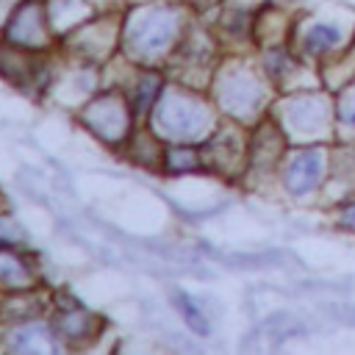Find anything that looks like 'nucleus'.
I'll list each match as a JSON object with an SVG mask.
<instances>
[{
  "mask_svg": "<svg viewBox=\"0 0 355 355\" xmlns=\"http://www.w3.org/2000/svg\"><path fill=\"white\" fill-rule=\"evenodd\" d=\"M180 31V14L172 6H139L125 22V50L136 61H155L164 55Z\"/></svg>",
  "mask_w": 355,
  "mask_h": 355,
  "instance_id": "nucleus-1",
  "label": "nucleus"
},
{
  "mask_svg": "<svg viewBox=\"0 0 355 355\" xmlns=\"http://www.w3.org/2000/svg\"><path fill=\"white\" fill-rule=\"evenodd\" d=\"M153 128L161 136L191 141L205 136L211 128V114L197 94L186 89H166L153 105Z\"/></svg>",
  "mask_w": 355,
  "mask_h": 355,
  "instance_id": "nucleus-2",
  "label": "nucleus"
},
{
  "mask_svg": "<svg viewBox=\"0 0 355 355\" xmlns=\"http://www.w3.org/2000/svg\"><path fill=\"white\" fill-rule=\"evenodd\" d=\"M133 105H128V100L119 92H105L83 108V125L97 139L108 144H122L133 133Z\"/></svg>",
  "mask_w": 355,
  "mask_h": 355,
  "instance_id": "nucleus-3",
  "label": "nucleus"
},
{
  "mask_svg": "<svg viewBox=\"0 0 355 355\" xmlns=\"http://www.w3.org/2000/svg\"><path fill=\"white\" fill-rule=\"evenodd\" d=\"M6 44L19 47V50H44L50 42V17L44 3L39 0H25L22 6H17V11L11 14L6 31H3Z\"/></svg>",
  "mask_w": 355,
  "mask_h": 355,
  "instance_id": "nucleus-4",
  "label": "nucleus"
},
{
  "mask_svg": "<svg viewBox=\"0 0 355 355\" xmlns=\"http://www.w3.org/2000/svg\"><path fill=\"white\" fill-rule=\"evenodd\" d=\"M216 100L227 114L247 116L261 100V89L247 69H225L216 83Z\"/></svg>",
  "mask_w": 355,
  "mask_h": 355,
  "instance_id": "nucleus-5",
  "label": "nucleus"
},
{
  "mask_svg": "<svg viewBox=\"0 0 355 355\" xmlns=\"http://www.w3.org/2000/svg\"><path fill=\"white\" fill-rule=\"evenodd\" d=\"M319 180H322V153L316 150L297 153L283 172V183L291 194H308L311 189L319 186Z\"/></svg>",
  "mask_w": 355,
  "mask_h": 355,
  "instance_id": "nucleus-6",
  "label": "nucleus"
},
{
  "mask_svg": "<svg viewBox=\"0 0 355 355\" xmlns=\"http://www.w3.org/2000/svg\"><path fill=\"white\" fill-rule=\"evenodd\" d=\"M286 125L294 133L302 136H313L319 128H324V103L316 94H302L294 97L286 105Z\"/></svg>",
  "mask_w": 355,
  "mask_h": 355,
  "instance_id": "nucleus-7",
  "label": "nucleus"
},
{
  "mask_svg": "<svg viewBox=\"0 0 355 355\" xmlns=\"http://www.w3.org/2000/svg\"><path fill=\"white\" fill-rule=\"evenodd\" d=\"M72 42L83 58L100 61L114 50V28L108 22H83L72 33Z\"/></svg>",
  "mask_w": 355,
  "mask_h": 355,
  "instance_id": "nucleus-8",
  "label": "nucleus"
},
{
  "mask_svg": "<svg viewBox=\"0 0 355 355\" xmlns=\"http://www.w3.org/2000/svg\"><path fill=\"white\" fill-rule=\"evenodd\" d=\"M36 275L31 269V263L11 250V244H0V286L8 291H19V288H33Z\"/></svg>",
  "mask_w": 355,
  "mask_h": 355,
  "instance_id": "nucleus-9",
  "label": "nucleus"
},
{
  "mask_svg": "<svg viewBox=\"0 0 355 355\" xmlns=\"http://www.w3.org/2000/svg\"><path fill=\"white\" fill-rule=\"evenodd\" d=\"M94 324H97V319L89 311H83V308H69V311L64 308V311H58V316L53 322L55 333L64 341H83V338H89L94 333Z\"/></svg>",
  "mask_w": 355,
  "mask_h": 355,
  "instance_id": "nucleus-10",
  "label": "nucleus"
},
{
  "mask_svg": "<svg viewBox=\"0 0 355 355\" xmlns=\"http://www.w3.org/2000/svg\"><path fill=\"white\" fill-rule=\"evenodd\" d=\"M3 319L6 322H19V319H31L42 311V297L33 291V288H19V291H11L0 308Z\"/></svg>",
  "mask_w": 355,
  "mask_h": 355,
  "instance_id": "nucleus-11",
  "label": "nucleus"
},
{
  "mask_svg": "<svg viewBox=\"0 0 355 355\" xmlns=\"http://www.w3.org/2000/svg\"><path fill=\"white\" fill-rule=\"evenodd\" d=\"M205 155L208 161L216 166V169H230L236 164V158L241 155V144L236 141V136L230 130H219L216 136L208 139V147H205Z\"/></svg>",
  "mask_w": 355,
  "mask_h": 355,
  "instance_id": "nucleus-12",
  "label": "nucleus"
},
{
  "mask_svg": "<svg viewBox=\"0 0 355 355\" xmlns=\"http://www.w3.org/2000/svg\"><path fill=\"white\" fill-rule=\"evenodd\" d=\"M158 92H161V78H158L155 72H144V75L136 80V89H133V94H130L133 111L141 114V111H147L150 105H155Z\"/></svg>",
  "mask_w": 355,
  "mask_h": 355,
  "instance_id": "nucleus-13",
  "label": "nucleus"
},
{
  "mask_svg": "<svg viewBox=\"0 0 355 355\" xmlns=\"http://www.w3.org/2000/svg\"><path fill=\"white\" fill-rule=\"evenodd\" d=\"M11 349H19V352H44V349H53V344H50L47 330H42V327H19L11 336Z\"/></svg>",
  "mask_w": 355,
  "mask_h": 355,
  "instance_id": "nucleus-14",
  "label": "nucleus"
},
{
  "mask_svg": "<svg viewBox=\"0 0 355 355\" xmlns=\"http://www.w3.org/2000/svg\"><path fill=\"white\" fill-rule=\"evenodd\" d=\"M130 158L133 161H139V164H147V166H153V164H158L164 155L158 153V141H155V136H150V133H130Z\"/></svg>",
  "mask_w": 355,
  "mask_h": 355,
  "instance_id": "nucleus-15",
  "label": "nucleus"
},
{
  "mask_svg": "<svg viewBox=\"0 0 355 355\" xmlns=\"http://www.w3.org/2000/svg\"><path fill=\"white\" fill-rule=\"evenodd\" d=\"M200 166V155L194 153V150H189V147H175V150H169V153H164V169L166 172H191V169H197Z\"/></svg>",
  "mask_w": 355,
  "mask_h": 355,
  "instance_id": "nucleus-16",
  "label": "nucleus"
},
{
  "mask_svg": "<svg viewBox=\"0 0 355 355\" xmlns=\"http://www.w3.org/2000/svg\"><path fill=\"white\" fill-rule=\"evenodd\" d=\"M175 302H178V308H180V316L189 322V327H191L194 333L205 336V333H208V319H205V313L197 308V302H194V300H189L186 294H178V297H175Z\"/></svg>",
  "mask_w": 355,
  "mask_h": 355,
  "instance_id": "nucleus-17",
  "label": "nucleus"
},
{
  "mask_svg": "<svg viewBox=\"0 0 355 355\" xmlns=\"http://www.w3.org/2000/svg\"><path fill=\"white\" fill-rule=\"evenodd\" d=\"M338 42V31L333 25H313L308 33H305V47L311 53H322L327 47H333Z\"/></svg>",
  "mask_w": 355,
  "mask_h": 355,
  "instance_id": "nucleus-18",
  "label": "nucleus"
},
{
  "mask_svg": "<svg viewBox=\"0 0 355 355\" xmlns=\"http://www.w3.org/2000/svg\"><path fill=\"white\" fill-rule=\"evenodd\" d=\"M22 239H25V233L17 227V222L11 216H0V244H14Z\"/></svg>",
  "mask_w": 355,
  "mask_h": 355,
  "instance_id": "nucleus-19",
  "label": "nucleus"
},
{
  "mask_svg": "<svg viewBox=\"0 0 355 355\" xmlns=\"http://www.w3.org/2000/svg\"><path fill=\"white\" fill-rule=\"evenodd\" d=\"M338 116H341V122L355 125V86L344 92V97L338 103Z\"/></svg>",
  "mask_w": 355,
  "mask_h": 355,
  "instance_id": "nucleus-20",
  "label": "nucleus"
},
{
  "mask_svg": "<svg viewBox=\"0 0 355 355\" xmlns=\"http://www.w3.org/2000/svg\"><path fill=\"white\" fill-rule=\"evenodd\" d=\"M341 222L355 230V202H347V205L341 208Z\"/></svg>",
  "mask_w": 355,
  "mask_h": 355,
  "instance_id": "nucleus-21",
  "label": "nucleus"
},
{
  "mask_svg": "<svg viewBox=\"0 0 355 355\" xmlns=\"http://www.w3.org/2000/svg\"><path fill=\"white\" fill-rule=\"evenodd\" d=\"M86 3H89V6H100V8H111L116 0H86Z\"/></svg>",
  "mask_w": 355,
  "mask_h": 355,
  "instance_id": "nucleus-22",
  "label": "nucleus"
}]
</instances>
